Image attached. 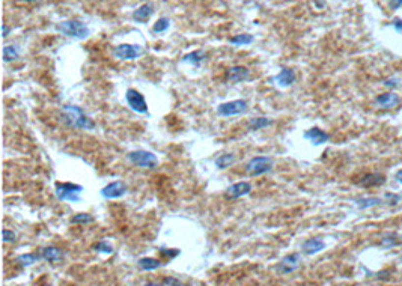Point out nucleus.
Instances as JSON below:
<instances>
[{"label":"nucleus","mask_w":402,"mask_h":286,"mask_svg":"<svg viewBox=\"0 0 402 286\" xmlns=\"http://www.w3.org/2000/svg\"><path fill=\"white\" fill-rule=\"evenodd\" d=\"M60 121L69 127L76 130H93L95 128V122L77 106H63L60 112Z\"/></svg>","instance_id":"nucleus-1"},{"label":"nucleus","mask_w":402,"mask_h":286,"mask_svg":"<svg viewBox=\"0 0 402 286\" xmlns=\"http://www.w3.org/2000/svg\"><path fill=\"white\" fill-rule=\"evenodd\" d=\"M56 30L60 32L65 36L69 38H77V39H85L90 35L89 28L85 25V23L79 21V20H68V21H62L59 25H56Z\"/></svg>","instance_id":"nucleus-2"},{"label":"nucleus","mask_w":402,"mask_h":286,"mask_svg":"<svg viewBox=\"0 0 402 286\" xmlns=\"http://www.w3.org/2000/svg\"><path fill=\"white\" fill-rule=\"evenodd\" d=\"M56 196L59 200H66V202H80L82 199V192L83 187L79 184L73 182H56Z\"/></svg>","instance_id":"nucleus-3"},{"label":"nucleus","mask_w":402,"mask_h":286,"mask_svg":"<svg viewBox=\"0 0 402 286\" xmlns=\"http://www.w3.org/2000/svg\"><path fill=\"white\" fill-rule=\"evenodd\" d=\"M273 164L274 163L270 157H265V155L253 157L246 164V172L252 176H259V175L268 173L273 169Z\"/></svg>","instance_id":"nucleus-4"},{"label":"nucleus","mask_w":402,"mask_h":286,"mask_svg":"<svg viewBox=\"0 0 402 286\" xmlns=\"http://www.w3.org/2000/svg\"><path fill=\"white\" fill-rule=\"evenodd\" d=\"M128 160L133 164L142 168V169H154V168H157V164H158L157 157L152 152L145 151V149H137V151L130 152L128 154Z\"/></svg>","instance_id":"nucleus-5"},{"label":"nucleus","mask_w":402,"mask_h":286,"mask_svg":"<svg viewBox=\"0 0 402 286\" xmlns=\"http://www.w3.org/2000/svg\"><path fill=\"white\" fill-rule=\"evenodd\" d=\"M144 55V49L137 44H119L113 49V56L121 60H136Z\"/></svg>","instance_id":"nucleus-6"},{"label":"nucleus","mask_w":402,"mask_h":286,"mask_svg":"<svg viewBox=\"0 0 402 286\" xmlns=\"http://www.w3.org/2000/svg\"><path fill=\"white\" fill-rule=\"evenodd\" d=\"M249 109V104L246 100H235V101H229V103H223L217 107V113L220 116L229 117V116H236V114H243L246 113Z\"/></svg>","instance_id":"nucleus-7"},{"label":"nucleus","mask_w":402,"mask_h":286,"mask_svg":"<svg viewBox=\"0 0 402 286\" xmlns=\"http://www.w3.org/2000/svg\"><path fill=\"white\" fill-rule=\"evenodd\" d=\"M125 100L130 109H133L137 113H146L148 112V104L145 101V97L142 95L137 89H128L125 93Z\"/></svg>","instance_id":"nucleus-8"},{"label":"nucleus","mask_w":402,"mask_h":286,"mask_svg":"<svg viewBox=\"0 0 402 286\" xmlns=\"http://www.w3.org/2000/svg\"><path fill=\"white\" fill-rule=\"evenodd\" d=\"M127 192H128V185L124 181H113L101 190V196L104 199H117L124 196Z\"/></svg>","instance_id":"nucleus-9"},{"label":"nucleus","mask_w":402,"mask_h":286,"mask_svg":"<svg viewBox=\"0 0 402 286\" xmlns=\"http://www.w3.org/2000/svg\"><path fill=\"white\" fill-rule=\"evenodd\" d=\"M301 264V255L300 253H291V255H287L283 257L279 265H277V271L280 274H289L292 271H295Z\"/></svg>","instance_id":"nucleus-10"},{"label":"nucleus","mask_w":402,"mask_h":286,"mask_svg":"<svg viewBox=\"0 0 402 286\" xmlns=\"http://www.w3.org/2000/svg\"><path fill=\"white\" fill-rule=\"evenodd\" d=\"M386 182V176L380 172H369L365 173L359 181L357 185L363 187V188H373V187H381Z\"/></svg>","instance_id":"nucleus-11"},{"label":"nucleus","mask_w":402,"mask_h":286,"mask_svg":"<svg viewBox=\"0 0 402 286\" xmlns=\"http://www.w3.org/2000/svg\"><path fill=\"white\" fill-rule=\"evenodd\" d=\"M250 79V71L243 65H233L228 69V80L230 83H241Z\"/></svg>","instance_id":"nucleus-12"},{"label":"nucleus","mask_w":402,"mask_h":286,"mask_svg":"<svg viewBox=\"0 0 402 286\" xmlns=\"http://www.w3.org/2000/svg\"><path fill=\"white\" fill-rule=\"evenodd\" d=\"M304 139L309 140V142L312 143V145L319 146V145H324V143L328 142L330 136H328L324 130H321V128H318V127H314V128L307 130V131L304 133Z\"/></svg>","instance_id":"nucleus-13"},{"label":"nucleus","mask_w":402,"mask_h":286,"mask_svg":"<svg viewBox=\"0 0 402 286\" xmlns=\"http://www.w3.org/2000/svg\"><path fill=\"white\" fill-rule=\"evenodd\" d=\"M250 192H252V184L247 182V181H241V182L232 184L228 188V198L238 199V198H243V196L249 195Z\"/></svg>","instance_id":"nucleus-14"},{"label":"nucleus","mask_w":402,"mask_h":286,"mask_svg":"<svg viewBox=\"0 0 402 286\" xmlns=\"http://www.w3.org/2000/svg\"><path fill=\"white\" fill-rule=\"evenodd\" d=\"M273 82H276V85L282 86V87H288L295 82V73L294 69L291 68H283L277 76L273 77Z\"/></svg>","instance_id":"nucleus-15"},{"label":"nucleus","mask_w":402,"mask_h":286,"mask_svg":"<svg viewBox=\"0 0 402 286\" xmlns=\"http://www.w3.org/2000/svg\"><path fill=\"white\" fill-rule=\"evenodd\" d=\"M375 103L383 109H393L401 103V100L395 92H386V93H381L380 97H376Z\"/></svg>","instance_id":"nucleus-16"},{"label":"nucleus","mask_w":402,"mask_h":286,"mask_svg":"<svg viewBox=\"0 0 402 286\" xmlns=\"http://www.w3.org/2000/svg\"><path fill=\"white\" fill-rule=\"evenodd\" d=\"M41 257L47 262H60L63 259V252L59 249V247H55V246H49V247H44L41 250Z\"/></svg>","instance_id":"nucleus-17"},{"label":"nucleus","mask_w":402,"mask_h":286,"mask_svg":"<svg viewBox=\"0 0 402 286\" xmlns=\"http://www.w3.org/2000/svg\"><path fill=\"white\" fill-rule=\"evenodd\" d=\"M324 249H325V243L322 240H318V238H311V240H306L301 244V250L306 255H315V253H319Z\"/></svg>","instance_id":"nucleus-18"},{"label":"nucleus","mask_w":402,"mask_h":286,"mask_svg":"<svg viewBox=\"0 0 402 286\" xmlns=\"http://www.w3.org/2000/svg\"><path fill=\"white\" fill-rule=\"evenodd\" d=\"M154 12V6L152 3H145L139 6L134 12H133V20L137 21V23H144L145 20H148Z\"/></svg>","instance_id":"nucleus-19"},{"label":"nucleus","mask_w":402,"mask_h":286,"mask_svg":"<svg viewBox=\"0 0 402 286\" xmlns=\"http://www.w3.org/2000/svg\"><path fill=\"white\" fill-rule=\"evenodd\" d=\"M354 203L357 205L359 209H368V208H372V206H378L384 203V200L381 198H375V196H371V198H357L354 200Z\"/></svg>","instance_id":"nucleus-20"},{"label":"nucleus","mask_w":402,"mask_h":286,"mask_svg":"<svg viewBox=\"0 0 402 286\" xmlns=\"http://www.w3.org/2000/svg\"><path fill=\"white\" fill-rule=\"evenodd\" d=\"M205 57H206L205 52H202V50H195V52H192V53H187V55L182 57V62H185V63H192L193 66H201L202 62L205 60Z\"/></svg>","instance_id":"nucleus-21"},{"label":"nucleus","mask_w":402,"mask_h":286,"mask_svg":"<svg viewBox=\"0 0 402 286\" xmlns=\"http://www.w3.org/2000/svg\"><path fill=\"white\" fill-rule=\"evenodd\" d=\"M271 119L268 117H262V116H259V117H253L249 121L247 124V130L249 131H259V130H262L268 125H271Z\"/></svg>","instance_id":"nucleus-22"},{"label":"nucleus","mask_w":402,"mask_h":286,"mask_svg":"<svg viewBox=\"0 0 402 286\" xmlns=\"http://www.w3.org/2000/svg\"><path fill=\"white\" fill-rule=\"evenodd\" d=\"M137 265L144 271H152V270H157L161 267V262L155 257H142V259H139Z\"/></svg>","instance_id":"nucleus-23"},{"label":"nucleus","mask_w":402,"mask_h":286,"mask_svg":"<svg viewBox=\"0 0 402 286\" xmlns=\"http://www.w3.org/2000/svg\"><path fill=\"white\" fill-rule=\"evenodd\" d=\"M41 257V255H36V253H26V255H20L17 256V262L23 267H30L33 264H36V260Z\"/></svg>","instance_id":"nucleus-24"},{"label":"nucleus","mask_w":402,"mask_h":286,"mask_svg":"<svg viewBox=\"0 0 402 286\" xmlns=\"http://www.w3.org/2000/svg\"><path fill=\"white\" fill-rule=\"evenodd\" d=\"M20 57V52L17 45H6L3 49V60L5 62H12Z\"/></svg>","instance_id":"nucleus-25"},{"label":"nucleus","mask_w":402,"mask_h":286,"mask_svg":"<svg viewBox=\"0 0 402 286\" xmlns=\"http://www.w3.org/2000/svg\"><path fill=\"white\" fill-rule=\"evenodd\" d=\"M235 163V155L233 154H223L220 157H217L216 160V166L219 169H228L229 166H232Z\"/></svg>","instance_id":"nucleus-26"},{"label":"nucleus","mask_w":402,"mask_h":286,"mask_svg":"<svg viewBox=\"0 0 402 286\" xmlns=\"http://www.w3.org/2000/svg\"><path fill=\"white\" fill-rule=\"evenodd\" d=\"M230 44L233 45H249L253 42V36L249 35V33H240V35H235L229 39Z\"/></svg>","instance_id":"nucleus-27"},{"label":"nucleus","mask_w":402,"mask_h":286,"mask_svg":"<svg viewBox=\"0 0 402 286\" xmlns=\"http://www.w3.org/2000/svg\"><path fill=\"white\" fill-rule=\"evenodd\" d=\"M169 26H171V20L166 18V17H161V18L157 20V23L154 25L152 30H154L155 33H163V32H166V30L169 29Z\"/></svg>","instance_id":"nucleus-28"},{"label":"nucleus","mask_w":402,"mask_h":286,"mask_svg":"<svg viewBox=\"0 0 402 286\" xmlns=\"http://www.w3.org/2000/svg\"><path fill=\"white\" fill-rule=\"evenodd\" d=\"M92 222H93V217L90 216V214H85V212H80L71 219V223H74V225H87Z\"/></svg>","instance_id":"nucleus-29"},{"label":"nucleus","mask_w":402,"mask_h":286,"mask_svg":"<svg viewBox=\"0 0 402 286\" xmlns=\"http://www.w3.org/2000/svg\"><path fill=\"white\" fill-rule=\"evenodd\" d=\"M381 244L386 249H392V247H395V246L399 244V238H398L396 233H389V235H386L383 240H381Z\"/></svg>","instance_id":"nucleus-30"},{"label":"nucleus","mask_w":402,"mask_h":286,"mask_svg":"<svg viewBox=\"0 0 402 286\" xmlns=\"http://www.w3.org/2000/svg\"><path fill=\"white\" fill-rule=\"evenodd\" d=\"M402 199V196L401 195H395V193H387V195H384V198H383V200H384V203L386 205H396V203H399V200Z\"/></svg>","instance_id":"nucleus-31"},{"label":"nucleus","mask_w":402,"mask_h":286,"mask_svg":"<svg viewBox=\"0 0 402 286\" xmlns=\"http://www.w3.org/2000/svg\"><path fill=\"white\" fill-rule=\"evenodd\" d=\"M93 247H95L97 252H101V253H107V255L113 253V247L107 241H100V243H97Z\"/></svg>","instance_id":"nucleus-32"},{"label":"nucleus","mask_w":402,"mask_h":286,"mask_svg":"<svg viewBox=\"0 0 402 286\" xmlns=\"http://www.w3.org/2000/svg\"><path fill=\"white\" fill-rule=\"evenodd\" d=\"M163 285L164 286H184V283L176 279V277H164L163 279Z\"/></svg>","instance_id":"nucleus-33"},{"label":"nucleus","mask_w":402,"mask_h":286,"mask_svg":"<svg viewBox=\"0 0 402 286\" xmlns=\"http://www.w3.org/2000/svg\"><path fill=\"white\" fill-rule=\"evenodd\" d=\"M2 235H3V241L5 243H14L15 241V233L12 230H9V229H3Z\"/></svg>","instance_id":"nucleus-34"},{"label":"nucleus","mask_w":402,"mask_h":286,"mask_svg":"<svg viewBox=\"0 0 402 286\" xmlns=\"http://www.w3.org/2000/svg\"><path fill=\"white\" fill-rule=\"evenodd\" d=\"M160 253H161L163 256L175 257V256H178V255H179V250H176V249H160Z\"/></svg>","instance_id":"nucleus-35"},{"label":"nucleus","mask_w":402,"mask_h":286,"mask_svg":"<svg viewBox=\"0 0 402 286\" xmlns=\"http://www.w3.org/2000/svg\"><path fill=\"white\" fill-rule=\"evenodd\" d=\"M392 26H393V29H395L396 32L402 33V20H401V18H395V20L392 21Z\"/></svg>","instance_id":"nucleus-36"},{"label":"nucleus","mask_w":402,"mask_h":286,"mask_svg":"<svg viewBox=\"0 0 402 286\" xmlns=\"http://www.w3.org/2000/svg\"><path fill=\"white\" fill-rule=\"evenodd\" d=\"M389 2V6L392 8V9H398V8H401V5H402V0H387Z\"/></svg>","instance_id":"nucleus-37"},{"label":"nucleus","mask_w":402,"mask_h":286,"mask_svg":"<svg viewBox=\"0 0 402 286\" xmlns=\"http://www.w3.org/2000/svg\"><path fill=\"white\" fill-rule=\"evenodd\" d=\"M398 83H399L398 79H387V80L384 82V86H387V87H396Z\"/></svg>","instance_id":"nucleus-38"},{"label":"nucleus","mask_w":402,"mask_h":286,"mask_svg":"<svg viewBox=\"0 0 402 286\" xmlns=\"http://www.w3.org/2000/svg\"><path fill=\"white\" fill-rule=\"evenodd\" d=\"M395 179H396V181H398L399 184H402V169L396 172V175H395Z\"/></svg>","instance_id":"nucleus-39"},{"label":"nucleus","mask_w":402,"mask_h":286,"mask_svg":"<svg viewBox=\"0 0 402 286\" xmlns=\"http://www.w3.org/2000/svg\"><path fill=\"white\" fill-rule=\"evenodd\" d=\"M2 29H3V38H6V36L9 35V32H11V29H9V28H8L6 25H3V26H2Z\"/></svg>","instance_id":"nucleus-40"},{"label":"nucleus","mask_w":402,"mask_h":286,"mask_svg":"<svg viewBox=\"0 0 402 286\" xmlns=\"http://www.w3.org/2000/svg\"><path fill=\"white\" fill-rule=\"evenodd\" d=\"M144 286H163V285H160V283H155V282H148V283H145Z\"/></svg>","instance_id":"nucleus-41"},{"label":"nucleus","mask_w":402,"mask_h":286,"mask_svg":"<svg viewBox=\"0 0 402 286\" xmlns=\"http://www.w3.org/2000/svg\"><path fill=\"white\" fill-rule=\"evenodd\" d=\"M28 3H36V2H42V0H25Z\"/></svg>","instance_id":"nucleus-42"},{"label":"nucleus","mask_w":402,"mask_h":286,"mask_svg":"<svg viewBox=\"0 0 402 286\" xmlns=\"http://www.w3.org/2000/svg\"><path fill=\"white\" fill-rule=\"evenodd\" d=\"M47 286H49V285H47Z\"/></svg>","instance_id":"nucleus-43"}]
</instances>
